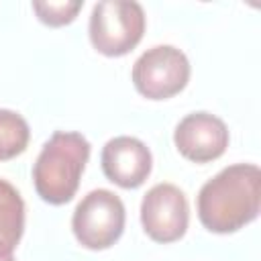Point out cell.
<instances>
[{
    "mask_svg": "<svg viewBox=\"0 0 261 261\" xmlns=\"http://www.w3.org/2000/svg\"><path fill=\"white\" fill-rule=\"evenodd\" d=\"M261 171L255 163H234L208 179L196 200L202 226L216 234L237 232L259 216Z\"/></svg>",
    "mask_w": 261,
    "mask_h": 261,
    "instance_id": "obj_1",
    "label": "cell"
},
{
    "mask_svg": "<svg viewBox=\"0 0 261 261\" xmlns=\"http://www.w3.org/2000/svg\"><path fill=\"white\" fill-rule=\"evenodd\" d=\"M88 159L90 143L84 135L73 130L53 133L33 165V184L41 200L53 206L67 204L80 188Z\"/></svg>",
    "mask_w": 261,
    "mask_h": 261,
    "instance_id": "obj_2",
    "label": "cell"
},
{
    "mask_svg": "<svg viewBox=\"0 0 261 261\" xmlns=\"http://www.w3.org/2000/svg\"><path fill=\"white\" fill-rule=\"evenodd\" d=\"M145 24V10L139 2L102 0L92 8L88 33L98 53L122 57L141 43Z\"/></svg>",
    "mask_w": 261,
    "mask_h": 261,
    "instance_id": "obj_3",
    "label": "cell"
},
{
    "mask_svg": "<svg viewBox=\"0 0 261 261\" xmlns=\"http://www.w3.org/2000/svg\"><path fill=\"white\" fill-rule=\"evenodd\" d=\"M124 218L122 200L114 192L98 188L77 202L71 216V230L82 247L104 251L122 237Z\"/></svg>",
    "mask_w": 261,
    "mask_h": 261,
    "instance_id": "obj_4",
    "label": "cell"
},
{
    "mask_svg": "<svg viewBox=\"0 0 261 261\" xmlns=\"http://www.w3.org/2000/svg\"><path fill=\"white\" fill-rule=\"evenodd\" d=\"M130 75L141 96L147 100H167L188 86L190 61L173 45H155L135 61Z\"/></svg>",
    "mask_w": 261,
    "mask_h": 261,
    "instance_id": "obj_5",
    "label": "cell"
},
{
    "mask_svg": "<svg viewBox=\"0 0 261 261\" xmlns=\"http://www.w3.org/2000/svg\"><path fill=\"white\" fill-rule=\"evenodd\" d=\"M190 222V206L186 194L173 184L153 186L141 202V224L145 234L155 243L179 241Z\"/></svg>",
    "mask_w": 261,
    "mask_h": 261,
    "instance_id": "obj_6",
    "label": "cell"
},
{
    "mask_svg": "<svg viewBox=\"0 0 261 261\" xmlns=\"http://www.w3.org/2000/svg\"><path fill=\"white\" fill-rule=\"evenodd\" d=\"M228 139L224 120L210 112H192L184 116L173 130L175 149L194 163H210L222 157Z\"/></svg>",
    "mask_w": 261,
    "mask_h": 261,
    "instance_id": "obj_7",
    "label": "cell"
},
{
    "mask_svg": "<svg viewBox=\"0 0 261 261\" xmlns=\"http://www.w3.org/2000/svg\"><path fill=\"white\" fill-rule=\"evenodd\" d=\"M102 171L108 181L124 190H135L145 184L151 173L153 157L149 147L137 137H114L100 153Z\"/></svg>",
    "mask_w": 261,
    "mask_h": 261,
    "instance_id": "obj_8",
    "label": "cell"
},
{
    "mask_svg": "<svg viewBox=\"0 0 261 261\" xmlns=\"http://www.w3.org/2000/svg\"><path fill=\"white\" fill-rule=\"evenodd\" d=\"M24 232V202L18 190L0 179V255H12Z\"/></svg>",
    "mask_w": 261,
    "mask_h": 261,
    "instance_id": "obj_9",
    "label": "cell"
},
{
    "mask_svg": "<svg viewBox=\"0 0 261 261\" xmlns=\"http://www.w3.org/2000/svg\"><path fill=\"white\" fill-rule=\"evenodd\" d=\"M31 139L29 122L14 110L0 108V161L24 153Z\"/></svg>",
    "mask_w": 261,
    "mask_h": 261,
    "instance_id": "obj_10",
    "label": "cell"
},
{
    "mask_svg": "<svg viewBox=\"0 0 261 261\" xmlns=\"http://www.w3.org/2000/svg\"><path fill=\"white\" fill-rule=\"evenodd\" d=\"M82 0H59V2H33V10L37 18L47 27H65L75 20L77 12L82 10Z\"/></svg>",
    "mask_w": 261,
    "mask_h": 261,
    "instance_id": "obj_11",
    "label": "cell"
},
{
    "mask_svg": "<svg viewBox=\"0 0 261 261\" xmlns=\"http://www.w3.org/2000/svg\"><path fill=\"white\" fill-rule=\"evenodd\" d=\"M0 261H14V255H0Z\"/></svg>",
    "mask_w": 261,
    "mask_h": 261,
    "instance_id": "obj_12",
    "label": "cell"
}]
</instances>
